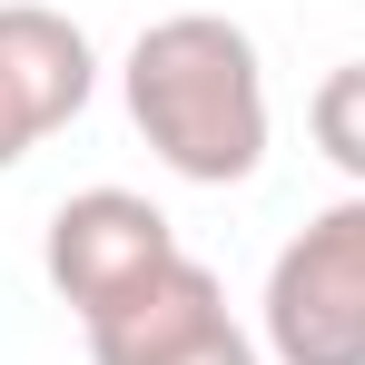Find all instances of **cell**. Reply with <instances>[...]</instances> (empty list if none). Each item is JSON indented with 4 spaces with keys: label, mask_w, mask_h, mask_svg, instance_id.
<instances>
[{
    "label": "cell",
    "mask_w": 365,
    "mask_h": 365,
    "mask_svg": "<svg viewBox=\"0 0 365 365\" xmlns=\"http://www.w3.org/2000/svg\"><path fill=\"white\" fill-rule=\"evenodd\" d=\"M128 128L187 187H237L267 168V60L227 10H168L119 60Z\"/></svg>",
    "instance_id": "cell-1"
},
{
    "label": "cell",
    "mask_w": 365,
    "mask_h": 365,
    "mask_svg": "<svg viewBox=\"0 0 365 365\" xmlns=\"http://www.w3.org/2000/svg\"><path fill=\"white\" fill-rule=\"evenodd\" d=\"M267 356L277 365H365V187L316 207L267 267Z\"/></svg>",
    "instance_id": "cell-2"
},
{
    "label": "cell",
    "mask_w": 365,
    "mask_h": 365,
    "mask_svg": "<svg viewBox=\"0 0 365 365\" xmlns=\"http://www.w3.org/2000/svg\"><path fill=\"white\" fill-rule=\"evenodd\" d=\"M168 257H187V247L168 227V207H148L138 187H79L50 207V237H40V267H50V287L79 326L109 316L128 287H148Z\"/></svg>",
    "instance_id": "cell-3"
},
{
    "label": "cell",
    "mask_w": 365,
    "mask_h": 365,
    "mask_svg": "<svg viewBox=\"0 0 365 365\" xmlns=\"http://www.w3.org/2000/svg\"><path fill=\"white\" fill-rule=\"evenodd\" d=\"M99 89V50L69 10L0 0V168H20L50 128H69Z\"/></svg>",
    "instance_id": "cell-4"
},
{
    "label": "cell",
    "mask_w": 365,
    "mask_h": 365,
    "mask_svg": "<svg viewBox=\"0 0 365 365\" xmlns=\"http://www.w3.org/2000/svg\"><path fill=\"white\" fill-rule=\"evenodd\" d=\"M227 316V287H217V267H197V257H168L148 287H128L109 316H89L79 336H89V356L99 365H158L178 356L187 336H207Z\"/></svg>",
    "instance_id": "cell-5"
},
{
    "label": "cell",
    "mask_w": 365,
    "mask_h": 365,
    "mask_svg": "<svg viewBox=\"0 0 365 365\" xmlns=\"http://www.w3.org/2000/svg\"><path fill=\"white\" fill-rule=\"evenodd\" d=\"M306 128H316V148L365 187V60H336L316 79V99H306Z\"/></svg>",
    "instance_id": "cell-6"
},
{
    "label": "cell",
    "mask_w": 365,
    "mask_h": 365,
    "mask_svg": "<svg viewBox=\"0 0 365 365\" xmlns=\"http://www.w3.org/2000/svg\"><path fill=\"white\" fill-rule=\"evenodd\" d=\"M158 365H267V346H257V336H247L237 316H217V326H207V336H187L178 356H158Z\"/></svg>",
    "instance_id": "cell-7"
}]
</instances>
